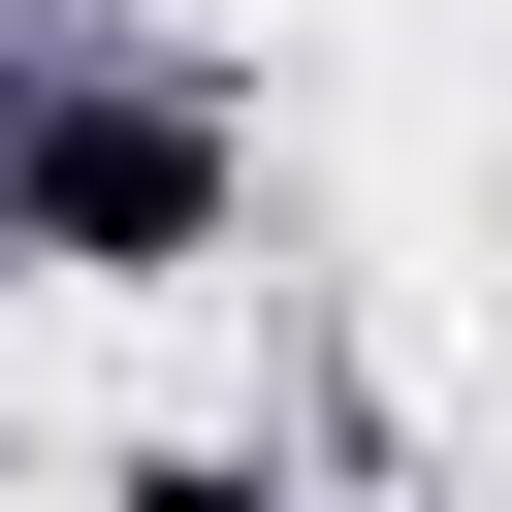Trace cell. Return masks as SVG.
<instances>
[{"label": "cell", "mask_w": 512, "mask_h": 512, "mask_svg": "<svg viewBox=\"0 0 512 512\" xmlns=\"http://www.w3.org/2000/svg\"><path fill=\"white\" fill-rule=\"evenodd\" d=\"M0 224H32V256H192V224H224V128H160V96H64V128L0 160Z\"/></svg>", "instance_id": "obj_1"}]
</instances>
